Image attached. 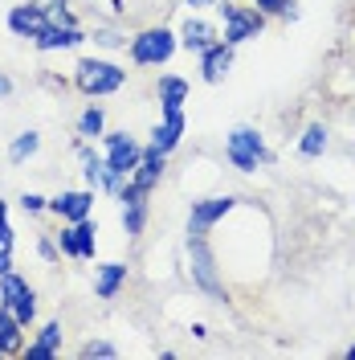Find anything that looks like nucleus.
Returning <instances> with one entry per match:
<instances>
[{"mask_svg":"<svg viewBox=\"0 0 355 360\" xmlns=\"http://www.w3.org/2000/svg\"><path fill=\"white\" fill-rule=\"evenodd\" d=\"M172 49H176V37H172L168 29H147V33L135 37L131 58L139 62V66H159V62L172 58Z\"/></svg>","mask_w":355,"mask_h":360,"instance_id":"nucleus-1","label":"nucleus"},{"mask_svg":"<svg viewBox=\"0 0 355 360\" xmlns=\"http://www.w3.org/2000/svg\"><path fill=\"white\" fill-rule=\"evenodd\" d=\"M139 148H135L127 135H111V160H107V176H102V184L107 188H119V180L131 176L135 168H139Z\"/></svg>","mask_w":355,"mask_h":360,"instance_id":"nucleus-2","label":"nucleus"},{"mask_svg":"<svg viewBox=\"0 0 355 360\" xmlns=\"http://www.w3.org/2000/svg\"><path fill=\"white\" fill-rule=\"evenodd\" d=\"M229 160H233L241 172H253L257 160H266V143H262V135L249 131V127H237V131L229 135Z\"/></svg>","mask_w":355,"mask_h":360,"instance_id":"nucleus-3","label":"nucleus"},{"mask_svg":"<svg viewBox=\"0 0 355 360\" xmlns=\"http://www.w3.org/2000/svg\"><path fill=\"white\" fill-rule=\"evenodd\" d=\"M78 86L86 94H111V90L123 86V70L111 66V62H82L78 66Z\"/></svg>","mask_w":355,"mask_h":360,"instance_id":"nucleus-4","label":"nucleus"},{"mask_svg":"<svg viewBox=\"0 0 355 360\" xmlns=\"http://www.w3.org/2000/svg\"><path fill=\"white\" fill-rule=\"evenodd\" d=\"M0 295H4V307L17 315L21 323H29V319H33L37 303H33V291H29V283H21L17 274H4V283H0Z\"/></svg>","mask_w":355,"mask_h":360,"instance_id":"nucleus-5","label":"nucleus"},{"mask_svg":"<svg viewBox=\"0 0 355 360\" xmlns=\"http://www.w3.org/2000/svg\"><path fill=\"white\" fill-rule=\"evenodd\" d=\"M188 250H192V274H196V283L204 291L221 295V283H217V274H213V254L204 246V233H192V238H188Z\"/></svg>","mask_w":355,"mask_h":360,"instance_id":"nucleus-6","label":"nucleus"},{"mask_svg":"<svg viewBox=\"0 0 355 360\" xmlns=\"http://www.w3.org/2000/svg\"><path fill=\"white\" fill-rule=\"evenodd\" d=\"M221 13H225V21H229V29H225V41L229 45L245 41V37H253L262 29V17L257 13H245V8H233V4H221Z\"/></svg>","mask_w":355,"mask_h":360,"instance_id":"nucleus-7","label":"nucleus"},{"mask_svg":"<svg viewBox=\"0 0 355 360\" xmlns=\"http://www.w3.org/2000/svg\"><path fill=\"white\" fill-rule=\"evenodd\" d=\"M62 250L74 258H94V225L90 221H74L62 233Z\"/></svg>","mask_w":355,"mask_h":360,"instance_id":"nucleus-8","label":"nucleus"},{"mask_svg":"<svg viewBox=\"0 0 355 360\" xmlns=\"http://www.w3.org/2000/svg\"><path fill=\"white\" fill-rule=\"evenodd\" d=\"M233 205H237L233 197H213V201H200L196 209H192V233H204V229L217 221V217H225Z\"/></svg>","mask_w":355,"mask_h":360,"instance_id":"nucleus-9","label":"nucleus"},{"mask_svg":"<svg viewBox=\"0 0 355 360\" xmlns=\"http://www.w3.org/2000/svg\"><path fill=\"white\" fill-rule=\"evenodd\" d=\"M8 25H13V33H21V37H37L45 29V13L37 4H21V8L8 13Z\"/></svg>","mask_w":355,"mask_h":360,"instance_id":"nucleus-10","label":"nucleus"},{"mask_svg":"<svg viewBox=\"0 0 355 360\" xmlns=\"http://www.w3.org/2000/svg\"><path fill=\"white\" fill-rule=\"evenodd\" d=\"M78 41H82V33L74 25H66V29L62 25H45L41 33H37V45L41 49H66V45H78Z\"/></svg>","mask_w":355,"mask_h":360,"instance_id":"nucleus-11","label":"nucleus"},{"mask_svg":"<svg viewBox=\"0 0 355 360\" xmlns=\"http://www.w3.org/2000/svg\"><path fill=\"white\" fill-rule=\"evenodd\" d=\"M180 131H184V115H180V111H168V123H163V127L156 131L152 148H156L159 156H168V152H172V148L180 143Z\"/></svg>","mask_w":355,"mask_h":360,"instance_id":"nucleus-12","label":"nucleus"},{"mask_svg":"<svg viewBox=\"0 0 355 360\" xmlns=\"http://www.w3.org/2000/svg\"><path fill=\"white\" fill-rule=\"evenodd\" d=\"M90 193H66V197H58L53 201V209L62 213V217H69V221H86V213H90Z\"/></svg>","mask_w":355,"mask_h":360,"instance_id":"nucleus-13","label":"nucleus"},{"mask_svg":"<svg viewBox=\"0 0 355 360\" xmlns=\"http://www.w3.org/2000/svg\"><path fill=\"white\" fill-rule=\"evenodd\" d=\"M229 62H233L229 45H208V49H204V78H208V82H217L225 70H229Z\"/></svg>","mask_w":355,"mask_h":360,"instance_id":"nucleus-14","label":"nucleus"},{"mask_svg":"<svg viewBox=\"0 0 355 360\" xmlns=\"http://www.w3.org/2000/svg\"><path fill=\"white\" fill-rule=\"evenodd\" d=\"M159 172H163V156H159L156 148H152L147 156L139 160V172H135V184H139V188L147 193V188H152V184L159 180Z\"/></svg>","mask_w":355,"mask_h":360,"instance_id":"nucleus-15","label":"nucleus"},{"mask_svg":"<svg viewBox=\"0 0 355 360\" xmlns=\"http://www.w3.org/2000/svg\"><path fill=\"white\" fill-rule=\"evenodd\" d=\"M17 315L13 311H0V352H17L21 348V332H17Z\"/></svg>","mask_w":355,"mask_h":360,"instance_id":"nucleus-16","label":"nucleus"},{"mask_svg":"<svg viewBox=\"0 0 355 360\" xmlns=\"http://www.w3.org/2000/svg\"><path fill=\"white\" fill-rule=\"evenodd\" d=\"M58 340H62V328H58V323H49V328L41 332V340L29 348V360H49L53 352H58Z\"/></svg>","mask_w":355,"mask_h":360,"instance_id":"nucleus-17","label":"nucleus"},{"mask_svg":"<svg viewBox=\"0 0 355 360\" xmlns=\"http://www.w3.org/2000/svg\"><path fill=\"white\" fill-rule=\"evenodd\" d=\"M127 278V266H119V262H107V266L98 270V295L102 299H111L114 291H119V283Z\"/></svg>","mask_w":355,"mask_h":360,"instance_id":"nucleus-18","label":"nucleus"},{"mask_svg":"<svg viewBox=\"0 0 355 360\" xmlns=\"http://www.w3.org/2000/svg\"><path fill=\"white\" fill-rule=\"evenodd\" d=\"M184 94H188V86H184L180 78H163V82H159V103H163V111H180Z\"/></svg>","mask_w":355,"mask_h":360,"instance_id":"nucleus-19","label":"nucleus"},{"mask_svg":"<svg viewBox=\"0 0 355 360\" xmlns=\"http://www.w3.org/2000/svg\"><path fill=\"white\" fill-rule=\"evenodd\" d=\"M184 41H188V49H208V45H213V25L188 21L184 25Z\"/></svg>","mask_w":355,"mask_h":360,"instance_id":"nucleus-20","label":"nucleus"},{"mask_svg":"<svg viewBox=\"0 0 355 360\" xmlns=\"http://www.w3.org/2000/svg\"><path fill=\"white\" fill-rule=\"evenodd\" d=\"M298 148H302V156H319V152L327 148V131H323L319 123L307 127V135H302V143H298Z\"/></svg>","mask_w":355,"mask_h":360,"instance_id":"nucleus-21","label":"nucleus"},{"mask_svg":"<svg viewBox=\"0 0 355 360\" xmlns=\"http://www.w3.org/2000/svg\"><path fill=\"white\" fill-rule=\"evenodd\" d=\"M33 152H37V135H33V131H25L21 139L13 143V152H8V156H13V160H25V156H33Z\"/></svg>","mask_w":355,"mask_h":360,"instance_id":"nucleus-22","label":"nucleus"},{"mask_svg":"<svg viewBox=\"0 0 355 360\" xmlns=\"http://www.w3.org/2000/svg\"><path fill=\"white\" fill-rule=\"evenodd\" d=\"M8 250H13V229H8V225H0V274H8V266H13Z\"/></svg>","mask_w":355,"mask_h":360,"instance_id":"nucleus-23","label":"nucleus"},{"mask_svg":"<svg viewBox=\"0 0 355 360\" xmlns=\"http://www.w3.org/2000/svg\"><path fill=\"white\" fill-rule=\"evenodd\" d=\"M102 131V111H86L82 115V135H98Z\"/></svg>","mask_w":355,"mask_h":360,"instance_id":"nucleus-24","label":"nucleus"},{"mask_svg":"<svg viewBox=\"0 0 355 360\" xmlns=\"http://www.w3.org/2000/svg\"><path fill=\"white\" fill-rule=\"evenodd\" d=\"M82 356H114V348L107 340H90L86 348H82Z\"/></svg>","mask_w":355,"mask_h":360,"instance_id":"nucleus-25","label":"nucleus"},{"mask_svg":"<svg viewBox=\"0 0 355 360\" xmlns=\"http://www.w3.org/2000/svg\"><path fill=\"white\" fill-rule=\"evenodd\" d=\"M21 205H25V209H29V213H37V209H41V205H45V201H41V197H25V201H21Z\"/></svg>","mask_w":355,"mask_h":360,"instance_id":"nucleus-26","label":"nucleus"},{"mask_svg":"<svg viewBox=\"0 0 355 360\" xmlns=\"http://www.w3.org/2000/svg\"><path fill=\"white\" fill-rule=\"evenodd\" d=\"M257 4H262V8H282L286 0H257Z\"/></svg>","mask_w":355,"mask_h":360,"instance_id":"nucleus-27","label":"nucleus"},{"mask_svg":"<svg viewBox=\"0 0 355 360\" xmlns=\"http://www.w3.org/2000/svg\"><path fill=\"white\" fill-rule=\"evenodd\" d=\"M8 90H13V82H8V78H0V94H8Z\"/></svg>","mask_w":355,"mask_h":360,"instance_id":"nucleus-28","label":"nucleus"},{"mask_svg":"<svg viewBox=\"0 0 355 360\" xmlns=\"http://www.w3.org/2000/svg\"><path fill=\"white\" fill-rule=\"evenodd\" d=\"M0 225H4V201H0Z\"/></svg>","mask_w":355,"mask_h":360,"instance_id":"nucleus-29","label":"nucleus"},{"mask_svg":"<svg viewBox=\"0 0 355 360\" xmlns=\"http://www.w3.org/2000/svg\"><path fill=\"white\" fill-rule=\"evenodd\" d=\"M192 4H213V0H192Z\"/></svg>","mask_w":355,"mask_h":360,"instance_id":"nucleus-30","label":"nucleus"},{"mask_svg":"<svg viewBox=\"0 0 355 360\" xmlns=\"http://www.w3.org/2000/svg\"><path fill=\"white\" fill-rule=\"evenodd\" d=\"M347 356H351V360H355V348H351V352H347Z\"/></svg>","mask_w":355,"mask_h":360,"instance_id":"nucleus-31","label":"nucleus"}]
</instances>
